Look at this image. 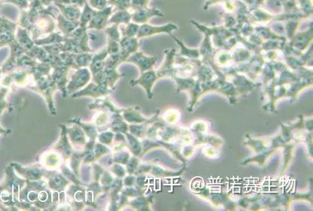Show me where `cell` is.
Here are the masks:
<instances>
[{
	"label": "cell",
	"instance_id": "obj_1",
	"mask_svg": "<svg viewBox=\"0 0 313 211\" xmlns=\"http://www.w3.org/2000/svg\"><path fill=\"white\" fill-rule=\"evenodd\" d=\"M56 27V21L54 18L46 14L39 13V16L32 24L28 30L33 32V34H39L46 32H53Z\"/></svg>",
	"mask_w": 313,
	"mask_h": 211
},
{
	"label": "cell",
	"instance_id": "obj_2",
	"mask_svg": "<svg viewBox=\"0 0 313 211\" xmlns=\"http://www.w3.org/2000/svg\"><path fill=\"white\" fill-rule=\"evenodd\" d=\"M178 26L173 23H169L166 25L162 26L151 25V24L146 23V24L140 25L138 33H137V37L141 38L143 36H152V35L156 34V33H166L170 34L171 33L178 30Z\"/></svg>",
	"mask_w": 313,
	"mask_h": 211
},
{
	"label": "cell",
	"instance_id": "obj_3",
	"mask_svg": "<svg viewBox=\"0 0 313 211\" xmlns=\"http://www.w3.org/2000/svg\"><path fill=\"white\" fill-rule=\"evenodd\" d=\"M114 9L113 6H109L103 10L97 11L88 24L87 29H93L96 30H101L105 29L108 25L110 18L114 12Z\"/></svg>",
	"mask_w": 313,
	"mask_h": 211
},
{
	"label": "cell",
	"instance_id": "obj_4",
	"mask_svg": "<svg viewBox=\"0 0 313 211\" xmlns=\"http://www.w3.org/2000/svg\"><path fill=\"white\" fill-rule=\"evenodd\" d=\"M164 13L156 8H145L131 13V21L136 24H146L153 17H162Z\"/></svg>",
	"mask_w": 313,
	"mask_h": 211
},
{
	"label": "cell",
	"instance_id": "obj_5",
	"mask_svg": "<svg viewBox=\"0 0 313 211\" xmlns=\"http://www.w3.org/2000/svg\"><path fill=\"white\" fill-rule=\"evenodd\" d=\"M55 6L59 9L61 14L70 21L73 22L79 23V18H80L81 8L79 6H72V5H64L62 3H55Z\"/></svg>",
	"mask_w": 313,
	"mask_h": 211
},
{
	"label": "cell",
	"instance_id": "obj_6",
	"mask_svg": "<svg viewBox=\"0 0 313 211\" xmlns=\"http://www.w3.org/2000/svg\"><path fill=\"white\" fill-rule=\"evenodd\" d=\"M17 27L16 23L0 16V39H10Z\"/></svg>",
	"mask_w": 313,
	"mask_h": 211
},
{
	"label": "cell",
	"instance_id": "obj_7",
	"mask_svg": "<svg viewBox=\"0 0 313 211\" xmlns=\"http://www.w3.org/2000/svg\"><path fill=\"white\" fill-rule=\"evenodd\" d=\"M56 21H57L58 27L60 29L61 31L66 34H70L73 33L76 28L79 26V23L73 22L64 18L60 13L56 17Z\"/></svg>",
	"mask_w": 313,
	"mask_h": 211
},
{
	"label": "cell",
	"instance_id": "obj_8",
	"mask_svg": "<svg viewBox=\"0 0 313 211\" xmlns=\"http://www.w3.org/2000/svg\"><path fill=\"white\" fill-rule=\"evenodd\" d=\"M131 21V13L129 11L120 10L113 13L110 18L108 24H128Z\"/></svg>",
	"mask_w": 313,
	"mask_h": 211
},
{
	"label": "cell",
	"instance_id": "obj_9",
	"mask_svg": "<svg viewBox=\"0 0 313 211\" xmlns=\"http://www.w3.org/2000/svg\"><path fill=\"white\" fill-rule=\"evenodd\" d=\"M96 12H97V10H94V9H92L88 5V1H87V3L84 6L83 11L81 13L80 18H79V27L87 28L88 24H89L91 20L92 19Z\"/></svg>",
	"mask_w": 313,
	"mask_h": 211
},
{
	"label": "cell",
	"instance_id": "obj_10",
	"mask_svg": "<svg viewBox=\"0 0 313 211\" xmlns=\"http://www.w3.org/2000/svg\"><path fill=\"white\" fill-rule=\"evenodd\" d=\"M252 18L258 23H266L273 20V15L269 12L261 10V9L253 8L250 12Z\"/></svg>",
	"mask_w": 313,
	"mask_h": 211
},
{
	"label": "cell",
	"instance_id": "obj_11",
	"mask_svg": "<svg viewBox=\"0 0 313 211\" xmlns=\"http://www.w3.org/2000/svg\"><path fill=\"white\" fill-rule=\"evenodd\" d=\"M125 27H123L122 28V32H123V36L125 37H131V36H134L138 33L139 27L140 25L138 24H136L134 22H130L128 24H125Z\"/></svg>",
	"mask_w": 313,
	"mask_h": 211
},
{
	"label": "cell",
	"instance_id": "obj_12",
	"mask_svg": "<svg viewBox=\"0 0 313 211\" xmlns=\"http://www.w3.org/2000/svg\"><path fill=\"white\" fill-rule=\"evenodd\" d=\"M108 5L115 8L117 11H129L131 9L130 0H108Z\"/></svg>",
	"mask_w": 313,
	"mask_h": 211
},
{
	"label": "cell",
	"instance_id": "obj_13",
	"mask_svg": "<svg viewBox=\"0 0 313 211\" xmlns=\"http://www.w3.org/2000/svg\"><path fill=\"white\" fill-rule=\"evenodd\" d=\"M300 4L301 12H303V15H305L309 17V14L312 15V0H298Z\"/></svg>",
	"mask_w": 313,
	"mask_h": 211
},
{
	"label": "cell",
	"instance_id": "obj_14",
	"mask_svg": "<svg viewBox=\"0 0 313 211\" xmlns=\"http://www.w3.org/2000/svg\"><path fill=\"white\" fill-rule=\"evenodd\" d=\"M149 2L150 0H130L131 9L135 12L147 8Z\"/></svg>",
	"mask_w": 313,
	"mask_h": 211
},
{
	"label": "cell",
	"instance_id": "obj_15",
	"mask_svg": "<svg viewBox=\"0 0 313 211\" xmlns=\"http://www.w3.org/2000/svg\"><path fill=\"white\" fill-rule=\"evenodd\" d=\"M88 3L92 9L97 11L103 10L109 6L108 0H88Z\"/></svg>",
	"mask_w": 313,
	"mask_h": 211
},
{
	"label": "cell",
	"instance_id": "obj_16",
	"mask_svg": "<svg viewBox=\"0 0 313 211\" xmlns=\"http://www.w3.org/2000/svg\"><path fill=\"white\" fill-rule=\"evenodd\" d=\"M29 2H30L29 0H2L0 3H12L19 7L21 10H24V9H28L30 6Z\"/></svg>",
	"mask_w": 313,
	"mask_h": 211
},
{
	"label": "cell",
	"instance_id": "obj_17",
	"mask_svg": "<svg viewBox=\"0 0 313 211\" xmlns=\"http://www.w3.org/2000/svg\"><path fill=\"white\" fill-rule=\"evenodd\" d=\"M119 25L112 24V25L106 29V33L114 39L120 38V32H119Z\"/></svg>",
	"mask_w": 313,
	"mask_h": 211
},
{
	"label": "cell",
	"instance_id": "obj_18",
	"mask_svg": "<svg viewBox=\"0 0 313 211\" xmlns=\"http://www.w3.org/2000/svg\"><path fill=\"white\" fill-rule=\"evenodd\" d=\"M56 3H62L64 5H72V6H79V7H84L87 0H56Z\"/></svg>",
	"mask_w": 313,
	"mask_h": 211
},
{
	"label": "cell",
	"instance_id": "obj_19",
	"mask_svg": "<svg viewBox=\"0 0 313 211\" xmlns=\"http://www.w3.org/2000/svg\"><path fill=\"white\" fill-rule=\"evenodd\" d=\"M56 0H40L41 3L44 7H47V6H51L53 3H56Z\"/></svg>",
	"mask_w": 313,
	"mask_h": 211
},
{
	"label": "cell",
	"instance_id": "obj_20",
	"mask_svg": "<svg viewBox=\"0 0 313 211\" xmlns=\"http://www.w3.org/2000/svg\"><path fill=\"white\" fill-rule=\"evenodd\" d=\"M29 1L32 2V1H33V0H29Z\"/></svg>",
	"mask_w": 313,
	"mask_h": 211
}]
</instances>
